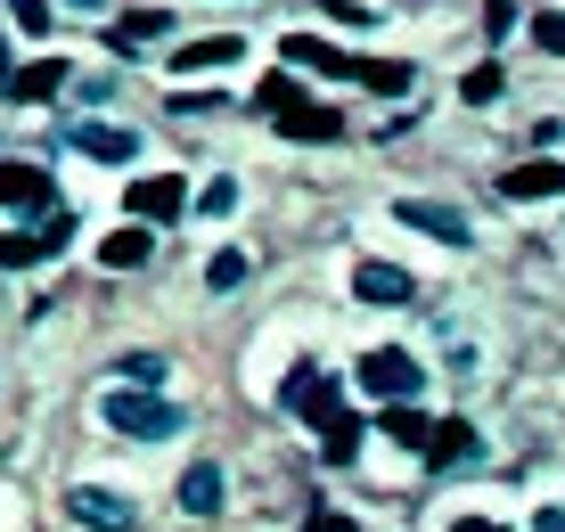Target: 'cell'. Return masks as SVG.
I'll return each instance as SVG.
<instances>
[{"mask_svg": "<svg viewBox=\"0 0 565 532\" xmlns=\"http://www.w3.org/2000/svg\"><path fill=\"white\" fill-rule=\"evenodd\" d=\"M99 418L115 426V435H131V443H172L189 426V409L172 402V393H148V385H107Z\"/></svg>", "mask_w": 565, "mask_h": 532, "instance_id": "6da1fadb", "label": "cell"}, {"mask_svg": "<svg viewBox=\"0 0 565 532\" xmlns=\"http://www.w3.org/2000/svg\"><path fill=\"white\" fill-rule=\"evenodd\" d=\"M353 377H361L369 402H418V393H426V369L411 361V352H394V344L361 352V369H353Z\"/></svg>", "mask_w": 565, "mask_h": 532, "instance_id": "7a4b0ae2", "label": "cell"}, {"mask_svg": "<svg viewBox=\"0 0 565 532\" xmlns=\"http://www.w3.org/2000/svg\"><path fill=\"white\" fill-rule=\"evenodd\" d=\"M124 205H131V222H181V213H189V189L181 181H172V172H148V181H131V196H124Z\"/></svg>", "mask_w": 565, "mask_h": 532, "instance_id": "3957f363", "label": "cell"}, {"mask_svg": "<svg viewBox=\"0 0 565 532\" xmlns=\"http://www.w3.org/2000/svg\"><path fill=\"white\" fill-rule=\"evenodd\" d=\"M0 205H9V213H42V205H57V181H50L42 164L0 156Z\"/></svg>", "mask_w": 565, "mask_h": 532, "instance_id": "277c9868", "label": "cell"}, {"mask_svg": "<svg viewBox=\"0 0 565 532\" xmlns=\"http://www.w3.org/2000/svg\"><path fill=\"white\" fill-rule=\"evenodd\" d=\"M66 517H74V524H90V532H131V500H124V491L83 483V491H66Z\"/></svg>", "mask_w": 565, "mask_h": 532, "instance_id": "5b68a950", "label": "cell"}, {"mask_svg": "<svg viewBox=\"0 0 565 532\" xmlns=\"http://www.w3.org/2000/svg\"><path fill=\"white\" fill-rule=\"evenodd\" d=\"M222 66H246V42L238 33H213V42H181L164 57V74H222Z\"/></svg>", "mask_w": 565, "mask_h": 532, "instance_id": "8992f818", "label": "cell"}, {"mask_svg": "<svg viewBox=\"0 0 565 532\" xmlns=\"http://www.w3.org/2000/svg\"><path fill=\"white\" fill-rule=\"evenodd\" d=\"M270 115H279V131H287V140H311V148L344 140V115H337V107H303V98H279Z\"/></svg>", "mask_w": 565, "mask_h": 532, "instance_id": "52a82bcc", "label": "cell"}, {"mask_svg": "<svg viewBox=\"0 0 565 532\" xmlns=\"http://www.w3.org/2000/svg\"><path fill=\"white\" fill-rule=\"evenodd\" d=\"M500 196H516V205H541V196H565V164H557V156H533V164L500 172Z\"/></svg>", "mask_w": 565, "mask_h": 532, "instance_id": "ba28073f", "label": "cell"}, {"mask_svg": "<svg viewBox=\"0 0 565 532\" xmlns=\"http://www.w3.org/2000/svg\"><path fill=\"white\" fill-rule=\"evenodd\" d=\"M0 91H9L17 107H42V98H57V91H66V66H57V57H33V66H9V74H0Z\"/></svg>", "mask_w": 565, "mask_h": 532, "instance_id": "9c48e42d", "label": "cell"}, {"mask_svg": "<svg viewBox=\"0 0 565 532\" xmlns=\"http://www.w3.org/2000/svg\"><path fill=\"white\" fill-rule=\"evenodd\" d=\"M74 148H83L90 164H131V156H140V131H124V124H74Z\"/></svg>", "mask_w": 565, "mask_h": 532, "instance_id": "30bf717a", "label": "cell"}, {"mask_svg": "<svg viewBox=\"0 0 565 532\" xmlns=\"http://www.w3.org/2000/svg\"><path fill=\"white\" fill-rule=\"evenodd\" d=\"M394 222H411V230H426V238H443V246H467V213H451V205H426V196H402V205H394Z\"/></svg>", "mask_w": 565, "mask_h": 532, "instance_id": "8fae6325", "label": "cell"}, {"mask_svg": "<svg viewBox=\"0 0 565 532\" xmlns=\"http://www.w3.org/2000/svg\"><path fill=\"white\" fill-rule=\"evenodd\" d=\"M287 409H296V418H311V426H328V418H344V402H337V385L328 377H287Z\"/></svg>", "mask_w": 565, "mask_h": 532, "instance_id": "7c38bea8", "label": "cell"}, {"mask_svg": "<svg viewBox=\"0 0 565 532\" xmlns=\"http://www.w3.org/2000/svg\"><path fill=\"white\" fill-rule=\"evenodd\" d=\"M148 254H156V230L148 222H124V230H107V238H99V263L107 270H140Z\"/></svg>", "mask_w": 565, "mask_h": 532, "instance_id": "4fadbf2b", "label": "cell"}, {"mask_svg": "<svg viewBox=\"0 0 565 532\" xmlns=\"http://www.w3.org/2000/svg\"><path fill=\"white\" fill-rule=\"evenodd\" d=\"M353 295H361V304H411V270H394V263H361L353 270Z\"/></svg>", "mask_w": 565, "mask_h": 532, "instance_id": "5bb4252c", "label": "cell"}, {"mask_svg": "<svg viewBox=\"0 0 565 532\" xmlns=\"http://www.w3.org/2000/svg\"><path fill=\"white\" fill-rule=\"evenodd\" d=\"M287 66H311V74H353V57H337V50H328L320 42V33H287Z\"/></svg>", "mask_w": 565, "mask_h": 532, "instance_id": "9a60e30c", "label": "cell"}, {"mask_svg": "<svg viewBox=\"0 0 565 532\" xmlns=\"http://www.w3.org/2000/svg\"><path fill=\"white\" fill-rule=\"evenodd\" d=\"M181 508H189V517H213V508H222V467H213V459H198L181 476Z\"/></svg>", "mask_w": 565, "mask_h": 532, "instance_id": "2e32d148", "label": "cell"}, {"mask_svg": "<svg viewBox=\"0 0 565 532\" xmlns=\"http://www.w3.org/2000/svg\"><path fill=\"white\" fill-rule=\"evenodd\" d=\"M246 279H255L246 246H222V254H205V287H213V295H230V287H246Z\"/></svg>", "mask_w": 565, "mask_h": 532, "instance_id": "e0dca14e", "label": "cell"}, {"mask_svg": "<svg viewBox=\"0 0 565 532\" xmlns=\"http://www.w3.org/2000/svg\"><path fill=\"white\" fill-rule=\"evenodd\" d=\"M369 91H385V98H402L411 91V66H402V57H369V66H353Z\"/></svg>", "mask_w": 565, "mask_h": 532, "instance_id": "ac0fdd59", "label": "cell"}, {"mask_svg": "<svg viewBox=\"0 0 565 532\" xmlns=\"http://www.w3.org/2000/svg\"><path fill=\"white\" fill-rule=\"evenodd\" d=\"M246 205V189H238V172H222V181H205V196H198V213H213V222H230V213Z\"/></svg>", "mask_w": 565, "mask_h": 532, "instance_id": "d6986e66", "label": "cell"}, {"mask_svg": "<svg viewBox=\"0 0 565 532\" xmlns=\"http://www.w3.org/2000/svg\"><path fill=\"white\" fill-rule=\"evenodd\" d=\"M42 263V238H25V230H0V270H33Z\"/></svg>", "mask_w": 565, "mask_h": 532, "instance_id": "ffe728a7", "label": "cell"}, {"mask_svg": "<svg viewBox=\"0 0 565 532\" xmlns=\"http://www.w3.org/2000/svg\"><path fill=\"white\" fill-rule=\"evenodd\" d=\"M459 98H467V107H492V98H500V66H476L459 83Z\"/></svg>", "mask_w": 565, "mask_h": 532, "instance_id": "44dd1931", "label": "cell"}, {"mask_svg": "<svg viewBox=\"0 0 565 532\" xmlns=\"http://www.w3.org/2000/svg\"><path fill=\"white\" fill-rule=\"evenodd\" d=\"M483 33H492V42H509V33H516V0H483Z\"/></svg>", "mask_w": 565, "mask_h": 532, "instance_id": "7402d4cb", "label": "cell"}, {"mask_svg": "<svg viewBox=\"0 0 565 532\" xmlns=\"http://www.w3.org/2000/svg\"><path fill=\"white\" fill-rule=\"evenodd\" d=\"M9 17H17L25 33H50V0H9Z\"/></svg>", "mask_w": 565, "mask_h": 532, "instance_id": "603a6c76", "label": "cell"}, {"mask_svg": "<svg viewBox=\"0 0 565 532\" xmlns=\"http://www.w3.org/2000/svg\"><path fill=\"white\" fill-rule=\"evenodd\" d=\"M533 42L550 50V57H565V17H533Z\"/></svg>", "mask_w": 565, "mask_h": 532, "instance_id": "cb8c5ba5", "label": "cell"}, {"mask_svg": "<svg viewBox=\"0 0 565 532\" xmlns=\"http://www.w3.org/2000/svg\"><path fill=\"white\" fill-rule=\"evenodd\" d=\"M443 532H509V524H492V517H483V508H459V517L443 524Z\"/></svg>", "mask_w": 565, "mask_h": 532, "instance_id": "d4e9b609", "label": "cell"}, {"mask_svg": "<svg viewBox=\"0 0 565 532\" xmlns=\"http://www.w3.org/2000/svg\"><path fill=\"white\" fill-rule=\"evenodd\" d=\"M164 25H172V17H164V9H140V17H131V25H124V33H131V42H148V33H164Z\"/></svg>", "mask_w": 565, "mask_h": 532, "instance_id": "484cf974", "label": "cell"}, {"mask_svg": "<svg viewBox=\"0 0 565 532\" xmlns=\"http://www.w3.org/2000/svg\"><path fill=\"white\" fill-rule=\"evenodd\" d=\"M303 532H361V524H353V517H344V508H320V517H311Z\"/></svg>", "mask_w": 565, "mask_h": 532, "instance_id": "4316f807", "label": "cell"}, {"mask_svg": "<svg viewBox=\"0 0 565 532\" xmlns=\"http://www.w3.org/2000/svg\"><path fill=\"white\" fill-rule=\"evenodd\" d=\"M533 532H565V508H541V517H533Z\"/></svg>", "mask_w": 565, "mask_h": 532, "instance_id": "83f0119b", "label": "cell"}, {"mask_svg": "<svg viewBox=\"0 0 565 532\" xmlns=\"http://www.w3.org/2000/svg\"><path fill=\"white\" fill-rule=\"evenodd\" d=\"M66 9H107V0H66Z\"/></svg>", "mask_w": 565, "mask_h": 532, "instance_id": "f1b7e54d", "label": "cell"}, {"mask_svg": "<svg viewBox=\"0 0 565 532\" xmlns=\"http://www.w3.org/2000/svg\"><path fill=\"white\" fill-rule=\"evenodd\" d=\"M0 74H9V42H0Z\"/></svg>", "mask_w": 565, "mask_h": 532, "instance_id": "f546056e", "label": "cell"}]
</instances>
